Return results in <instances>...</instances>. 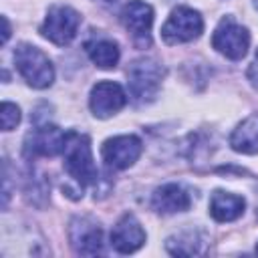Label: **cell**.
<instances>
[{"label":"cell","mask_w":258,"mask_h":258,"mask_svg":"<svg viewBox=\"0 0 258 258\" xmlns=\"http://www.w3.org/2000/svg\"><path fill=\"white\" fill-rule=\"evenodd\" d=\"M143 151V143L137 135H117L103 143L101 155L109 169L121 171L131 167Z\"/></svg>","instance_id":"9c48e42d"},{"label":"cell","mask_w":258,"mask_h":258,"mask_svg":"<svg viewBox=\"0 0 258 258\" xmlns=\"http://www.w3.org/2000/svg\"><path fill=\"white\" fill-rule=\"evenodd\" d=\"M67 143V133L56 125H38L24 137V155L28 159L34 157H54L62 153Z\"/></svg>","instance_id":"52a82bcc"},{"label":"cell","mask_w":258,"mask_h":258,"mask_svg":"<svg viewBox=\"0 0 258 258\" xmlns=\"http://www.w3.org/2000/svg\"><path fill=\"white\" fill-rule=\"evenodd\" d=\"M202 30H204L202 14L189 6H177L161 26V38L167 44H181L198 38Z\"/></svg>","instance_id":"5b68a950"},{"label":"cell","mask_w":258,"mask_h":258,"mask_svg":"<svg viewBox=\"0 0 258 258\" xmlns=\"http://www.w3.org/2000/svg\"><path fill=\"white\" fill-rule=\"evenodd\" d=\"M64 157V171L79 183V185H93L97 183L99 171L93 159L91 141L87 135L71 131L67 133V143L62 149Z\"/></svg>","instance_id":"6da1fadb"},{"label":"cell","mask_w":258,"mask_h":258,"mask_svg":"<svg viewBox=\"0 0 258 258\" xmlns=\"http://www.w3.org/2000/svg\"><path fill=\"white\" fill-rule=\"evenodd\" d=\"M18 123H20V109L14 103L4 101L2 103V109H0V125H2V131H12Z\"/></svg>","instance_id":"ac0fdd59"},{"label":"cell","mask_w":258,"mask_h":258,"mask_svg":"<svg viewBox=\"0 0 258 258\" xmlns=\"http://www.w3.org/2000/svg\"><path fill=\"white\" fill-rule=\"evenodd\" d=\"M230 145L238 153H258V113L248 115L230 135Z\"/></svg>","instance_id":"9a60e30c"},{"label":"cell","mask_w":258,"mask_h":258,"mask_svg":"<svg viewBox=\"0 0 258 258\" xmlns=\"http://www.w3.org/2000/svg\"><path fill=\"white\" fill-rule=\"evenodd\" d=\"M165 77V69L151 56L135 58L127 69V85L129 93L137 103H149L155 99L161 81Z\"/></svg>","instance_id":"7a4b0ae2"},{"label":"cell","mask_w":258,"mask_h":258,"mask_svg":"<svg viewBox=\"0 0 258 258\" xmlns=\"http://www.w3.org/2000/svg\"><path fill=\"white\" fill-rule=\"evenodd\" d=\"M212 46L226 58L240 60L246 56L250 48V32L246 26L238 24L232 16H224L214 30Z\"/></svg>","instance_id":"277c9868"},{"label":"cell","mask_w":258,"mask_h":258,"mask_svg":"<svg viewBox=\"0 0 258 258\" xmlns=\"http://www.w3.org/2000/svg\"><path fill=\"white\" fill-rule=\"evenodd\" d=\"M145 230L133 214H123L111 230V246L119 254H133L145 244Z\"/></svg>","instance_id":"7c38bea8"},{"label":"cell","mask_w":258,"mask_h":258,"mask_svg":"<svg viewBox=\"0 0 258 258\" xmlns=\"http://www.w3.org/2000/svg\"><path fill=\"white\" fill-rule=\"evenodd\" d=\"M85 50L89 54V58L99 67V69H113L119 62V46L115 40L111 38H93L89 42H85Z\"/></svg>","instance_id":"e0dca14e"},{"label":"cell","mask_w":258,"mask_h":258,"mask_svg":"<svg viewBox=\"0 0 258 258\" xmlns=\"http://www.w3.org/2000/svg\"><path fill=\"white\" fill-rule=\"evenodd\" d=\"M256 252H258V244H256Z\"/></svg>","instance_id":"7402d4cb"},{"label":"cell","mask_w":258,"mask_h":258,"mask_svg":"<svg viewBox=\"0 0 258 258\" xmlns=\"http://www.w3.org/2000/svg\"><path fill=\"white\" fill-rule=\"evenodd\" d=\"M165 248L173 256H200L206 252V240L198 230H183L167 238Z\"/></svg>","instance_id":"2e32d148"},{"label":"cell","mask_w":258,"mask_h":258,"mask_svg":"<svg viewBox=\"0 0 258 258\" xmlns=\"http://www.w3.org/2000/svg\"><path fill=\"white\" fill-rule=\"evenodd\" d=\"M121 22L131 34V40L145 48L151 44V26H153V8L143 0H129L121 10Z\"/></svg>","instance_id":"ba28073f"},{"label":"cell","mask_w":258,"mask_h":258,"mask_svg":"<svg viewBox=\"0 0 258 258\" xmlns=\"http://www.w3.org/2000/svg\"><path fill=\"white\" fill-rule=\"evenodd\" d=\"M79 24H81V14L75 8L56 4V6L48 8L46 18L40 26V34L44 38H48L50 42L64 46L77 36Z\"/></svg>","instance_id":"8992f818"},{"label":"cell","mask_w":258,"mask_h":258,"mask_svg":"<svg viewBox=\"0 0 258 258\" xmlns=\"http://www.w3.org/2000/svg\"><path fill=\"white\" fill-rule=\"evenodd\" d=\"M14 62L22 79L32 89H46L54 81V67L48 56L34 44L22 42L14 50Z\"/></svg>","instance_id":"3957f363"},{"label":"cell","mask_w":258,"mask_h":258,"mask_svg":"<svg viewBox=\"0 0 258 258\" xmlns=\"http://www.w3.org/2000/svg\"><path fill=\"white\" fill-rule=\"evenodd\" d=\"M2 24H4V30H2V44H4L8 40V36H10V24H8L6 16H2Z\"/></svg>","instance_id":"ffe728a7"},{"label":"cell","mask_w":258,"mask_h":258,"mask_svg":"<svg viewBox=\"0 0 258 258\" xmlns=\"http://www.w3.org/2000/svg\"><path fill=\"white\" fill-rule=\"evenodd\" d=\"M125 103H127V95H125V91L119 83L99 81L91 89L89 107H91L93 115L99 117V119H107V117L119 113L125 107Z\"/></svg>","instance_id":"8fae6325"},{"label":"cell","mask_w":258,"mask_h":258,"mask_svg":"<svg viewBox=\"0 0 258 258\" xmlns=\"http://www.w3.org/2000/svg\"><path fill=\"white\" fill-rule=\"evenodd\" d=\"M69 240L77 254L97 256L103 252V230L89 216H77L69 224Z\"/></svg>","instance_id":"30bf717a"},{"label":"cell","mask_w":258,"mask_h":258,"mask_svg":"<svg viewBox=\"0 0 258 258\" xmlns=\"http://www.w3.org/2000/svg\"><path fill=\"white\" fill-rule=\"evenodd\" d=\"M248 81L252 83V87L258 89V52H256V56H254L250 69H248Z\"/></svg>","instance_id":"d6986e66"},{"label":"cell","mask_w":258,"mask_h":258,"mask_svg":"<svg viewBox=\"0 0 258 258\" xmlns=\"http://www.w3.org/2000/svg\"><path fill=\"white\" fill-rule=\"evenodd\" d=\"M103 2H115V0H103Z\"/></svg>","instance_id":"44dd1931"},{"label":"cell","mask_w":258,"mask_h":258,"mask_svg":"<svg viewBox=\"0 0 258 258\" xmlns=\"http://www.w3.org/2000/svg\"><path fill=\"white\" fill-rule=\"evenodd\" d=\"M151 206L157 214H177V212H185L191 206V198L187 194V189L179 183H163L161 187H157L151 196Z\"/></svg>","instance_id":"4fadbf2b"},{"label":"cell","mask_w":258,"mask_h":258,"mask_svg":"<svg viewBox=\"0 0 258 258\" xmlns=\"http://www.w3.org/2000/svg\"><path fill=\"white\" fill-rule=\"evenodd\" d=\"M246 200L230 191H214L210 200V214L216 222H234L244 214Z\"/></svg>","instance_id":"5bb4252c"}]
</instances>
